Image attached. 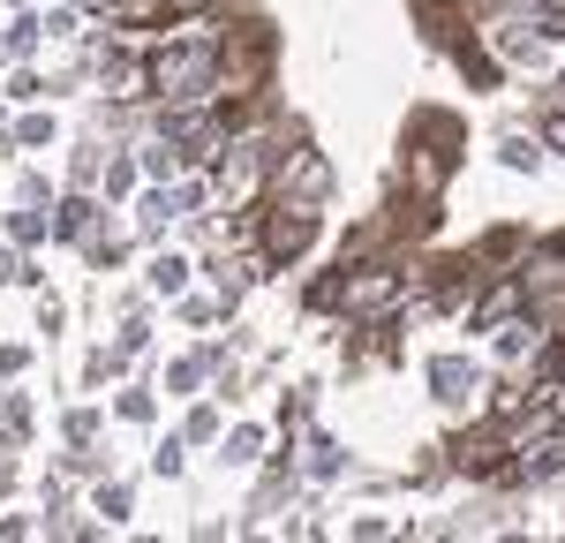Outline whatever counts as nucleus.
<instances>
[{
  "instance_id": "f257e3e1",
  "label": "nucleus",
  "mask_w": 565,
  "mask_h": 543,
  "mask_svg": "<svg viewBox=\"0 0 565 543\" xmlns=\"http://www.w3.org/2000/svg\"><path fill=\"white\" fill-rule=\"evenodd\" d=\"M309 234H317L309 204H287V212L271 220V257H295V249H309Z\"/></svg>"
},
{
  "instance_id": "f03ea898",
  "label": "nucleus",
  "mask_w": 565,
  "mask_h": 543,
  "mask_svg": "<svg viewBox=\"0 0 565 543\" xmlns=\"http://www.w3.org/2000/svg\"><path fill=\"white\" fill-rule=\"evenodd\" d=\"M392 302V272H362L348 287V310H385Z\"/></svg>"
},
{
  "instance_id": "7ed1b4c3",
  "label": "nucleus",
  "mask_w": 565,
  "mask_h": 543,
  "mask_svg": "<svg viewBox=\"0 0 565 543\" xmlns=\"http://www.w3.org/2000/svg\"><path fill=\"white\" fill-rule=\"evenodd\" d=\"M437 393H445V401H476L482 377L468 370V362H437Z\"/></svg>"
}]
</instances>
